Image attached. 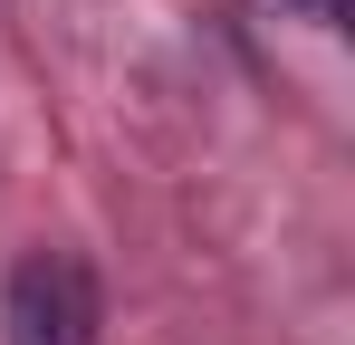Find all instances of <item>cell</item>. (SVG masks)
<instances>
[{
	"label": "cell",
	"mask_w": 355,
	"mask_h": 345,
	"mask_svg": "<svg viewBox=\"0 0 355 345\" xmlns=\"http://www.w3.org/2000/svg\"><path fill=\"white\" fill-rule=\"evenodd\" d=\"M0 345H96V278L67 249H29L0 288Z\"/></svg>",
	"instance_id": "cell-1"
},
{
	"label": "cell",
	"mask_w": 355,
	"mask_h": 345,
	"mask_svg": "<svg viewBox=\"0 0 355 345\" xmlns=\"http://www.w3.org/2000/svg\"><path fill=\"white\" fill-rule=\"evenodd\" d=\"M269 10H297V19H336V0H269Z\"/></svg>",
	"instance_id": "cell-2"
}]
</instances>
